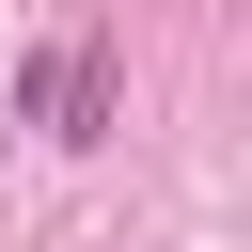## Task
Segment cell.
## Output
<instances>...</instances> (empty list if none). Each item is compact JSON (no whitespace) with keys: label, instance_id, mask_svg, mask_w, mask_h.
Segmentation results:
<instances>
[{"label":"cell","instance_id":"obj_1","mask_svg":"<svg viewBox=\"0 0 252 252\" xmlns=\"http://www.w3.org/2000/svg\"><path fill=\"white\" fill-rule=\"evenodd\" d=\"M16 110H32L47 142H110V110H126V63H110V32L79 16V32H63L32 79H16Z\"/></svg>","mask_w":252,"mask_h":252}]
</instances>
